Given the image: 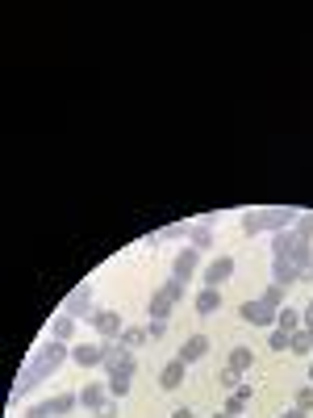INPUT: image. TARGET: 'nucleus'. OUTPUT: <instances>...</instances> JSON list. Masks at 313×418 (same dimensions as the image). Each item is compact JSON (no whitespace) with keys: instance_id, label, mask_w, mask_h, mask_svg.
I'll list each match as a JSON object with an SVG mask.
<instances>
[{"instance_id":"nucleus-5","label":"nucleus","mask_w":313,"mask_h":418,"mask_svg":"<svg viewBox=\"0 0 313 418\" xmlns=\"http://www.w3.org/2000/svg\"><path fill=\"white\" fill-rule=\"evenodd\" d=\"M197 268H201V251H197V247L176 251V260H171V276H176V281H184V285H188V281L197 276Z\"/></svg>"},{"instance_id":"nucleus-6","label":"nucleus","mask_w":313,"mask_h":418,"mask_svg":"<svg viewBox=\"0 0 313 418\" xmlns=\"http://www.w3.org/2000/svg\"><path fill=\"white\" fill-rule=\"evenodd\" d=\"M63 314H71V318H92V285L71 289L67 301H63Z\"/></svg>"},{"instance_id":"nucleus-3","label":"nucleus","mask_w":313,"mask_h":418,"mask_svg":"<svg viewBox=\"0 0 313 418\" xmlns=\"http://www.w3.org/2000/svg\"><path fill=\"white\" fill-rule=\"evenodd\" d=\"M238 318H247L251 327H276L280 310H276V306H268L264 297H255V301H243V306H238Z\"/></svg>"},{"instance_id":"nucleus-36","label":"nucleus","mask_w":313,"mask_h":418,"mask_svg":"<svg viewBox=\"0 0 313 418\" xmlns=\"http://www.w3.org/2000/svg\"><path fill=\"white\" fill-rule=\"evenodd\" d=\"M280 418H310V415H305V410H297V406H293V410H284V415H280Z\"/></svg>"},{"instance_id":"nucleus-38","label":"nucleus","mask_w":313,"mask_h":418,"mask_svg":"<svg viewBox=\"0 0 313 418\" xmlns=\"http://www.w3.org/2000/svg\"><path fill=\"white\" fill-rule=\"evenodd\" d=\"M213 418H230V415H213Z\"/></svg>"},{"instance_id":"nucleus-20","label":"nucleus","mask_w":313,"mask_h":418,"mask_svg":"<svg viewBox=\"0 0 313 418\" xmlns=\"http://www.w3.org/2000/svg\"><path fill=\"white\" fill-rule=\"evenodd\" d=\"M251 364H255V356H251V348H234V352H230V368H234V373H247Z\"/></svg>"},{"instance_id":"nucleus-29","label":"nucleus","mask_w":313,"mask_h":418,"mask_svg":"<svg viewBox=\"0 0 313 418\" xmlns=\"http://www.w3.org/2000/svg\"><path fill=\"white\" fill-rule=\"evenodd\" d=\"M293 230H297V234H301V239H313V214H301V218H297V226H293Z\"/></svg>"},{"instance_id":"nucleus-23","label":"nucleus","mask_w":313,"mask_h":418,"mask_svg":"<svg viewBox=\"0 0 313 418\" xmlns=\"http://www.w3.org/2000/svg\"><path fill=\"white\" fill-rule=\"evenodd\" d=\"M121 343L134 352V348H142L146 343V327H125V335H121Z\"/></svg>"},{"instance_id":"nucleus-8","label":"nucleus","mask_w":313,"mask_h":418,"mask_svg":"<svg viewBox=\"0 0 313 418\" xmlns=\"http://www.w3.org/2000/svg\"><path fill=\"white\" fill-rule=\"evenodd\" d=\"M71 360L79 368H105V343H79L71 348Z\"/></svg>"},{"instance_id":"nucleus-9","label":"nucleus","mask_w":313,"mask_h":418,"mask_svg":"<svg viewBox=\"0 0 313 418\" xmlns=\"http://www.w3.org/2000/svg\"><path fill=\"white\" fill-rule=\"evenodd\" d=\"M105 402H113V394H109V385H105V381H92V385H84V389H79V406H84V410H92V415H96Z\"/></svg>"},{"instance_id":"nucleus-37","label":"nucleus","mask_w":313,"mask_h":418,"mask_svg":"<svg viewBox=\"0 0 313 418\" xmlns=\"http://www.w3.org/2000/svg\"><path fill=\"white\" fill-rule=\"evenodd\" d=\"M310 385H313V364H310Z\"/></svg>"},{"instance_id":"nucleus-10","label":"nucleus","mask_w":313,"mask_h":418,"mask_svg":"<svg viewBox=\"0 0 313 418\" xmlns=\"http://www.w3.org/2000/svg\"><path fill=\"white\" fill-rule=\"evenodd\" d=\"M301 272L293 268V260L289 255H272V285H280V289H293V281H297Z\"/></svg>"},{"instance_id":"nucleus-17","label":"nucleus","mask_w":313,"mask_h":418,"mask_svg":"<svg viewBox=\"0 0 313 418\" xmlns=\"http://www.w3.org/2000/svg\"><path fill=\"white\" fill-rule=\"evenodd\" d=\"M171 306H176V301H171V297L159 289V293H151V301H146V314H151V318H171Z\"/></svg>"},{"instance_id":"nucleus-24","label":"nucleus","mask_w":313,"mask_h":418,"mask_svg":"<svg viewBox=\"0 0 313 418\" xmlns=\"http://www.w3.org/2000/svg\"><path fill=\"white\" fill-rule=\"evenodd\" d=\"M184 289H188V285H184V281H176V276H171V281H167V285H163V293H167V297H171V301H176V306H180V301H184Z\"/></svg>"},{"instance_id":"nucleus-26","label":"nucleus","mask_w":313,"mask_h":418,"mask_svg":"<svg viewBox=\"0 0 313 418\" xmlns=\"http://www.w3.org/2000/svg\"><path fill=\"white\" fill-rule=\"evenodd\" d=\"M268 343H272V352H289L293 335H284V331H272V335H268Z\"/></svg>"},{"instance_id":"nucleus-12","label":"nucleus","mask_w":313,"mask_h":418,"mask_svg":"<svg viewBox=\"0 0 313 418\" xmlns=\"http://www.w3.org/2000/svg\"><path fill=\"white\" fill-rule=\"evenodd\" d=\"M184 373H188V364H180V360H171L163 373H159V389L163 394H171V389H180L184 385Z\"/></svg>"},{"instance_id":"nucleus-7","label":"nucleus","mask_w":313,"mask_h":418,"mask_svg":"<svg viewBox=\"0 0 313 418\" xmlns=\"http://www.w3.org/2000/svg\"><path fill=\"white\" fill-rule=\"evenodd\" d=\"M230 276H234V260H230V255H213V260L205 264V285L217 289V285H226Z\"/></svg>"},{"instance_id":"nucleus-35","label":"nucleus","mask_w":313,"mask_h":418,"mask_svg":"<svg viewBox=\"0 0 313 418\" xmlns=\"http://www.w3.org/2000/svg\"><path fill=\"white\" fill-rule=\"evenodd\" d=\"M171 418H197V415H192L188 406H180V410H171Z\"/></svg>"},{"instance_id":"nucleus-25","label":"nucleus","mask_w":313,"mask_h":418,"mask_svg":"<svg viewBox=\"0 0 313 418\" xmlns=\"http://www.w3.org/2000/svg\"><path fill=\"white\" fill-rule=\"evenodd\" d=\"M222 415H230V418L247 415V398H243V394H234V398H230V402H226V410H222Z\"/></svg>"},{"instance_id":"nucleus-28","label":"nucleus","mask_w":313,"mask_h":418,"mask_svg":"<svg viewBox=\"0 0 313 418\" xmlns=\"http://www.w3.org/2000/svg\"><path fill=\"white\" fill-rule=\"evenodd\" d=\"M264 301L280 310V301H284V289H280V285H268V289H264Z\"/></svg>"},{"instance_id":"nucleus-27","label":"nucleus","mask_w":313,"mask_h":418,"mask_svg":"<svg viewBox=\"0 0 313 418\" xmlns=\"http://www.w3.org/2000/svg\"><path fill=\"white\" fill-rule=\"evenodd\" d=\"M297 410H305V415L313 410V385H301V389H297Z\"/></svg>"},{"instance_id":"nucleus-19","label":"nucleus","mask_w":313,"mask_h":418,"mask_svg":"<svg viewBox=\"0 0 313 418\" xmlns=\"http://www.w3.org/2000/svg\"><path fill=\"white\" fill-rule=\"evenodd\" d=\"M71 335H75V318H71V314H59V318H54V327H50V339L67 343Z\"/></svg>"},{"instance_id":"nucleus-1","label":"nucleus","mask_w":313,"mask_h":418,"mask_svg":"<svg viewBox=\"0 0 313 418\" xmlns=\"http://www.w3.org/2000/svg\"><path fill=\"white\" fill-rule=\"evenodd\" d=\"M63 360H71V348H67V343H59V339H50V343H46V348H38V352H33V360L17 373L13 394H17V398H21V394H29V389H33L42 377H50Z\"/></svg>"},{"instance_id":"nucleus-32","label":"nucleus","mask_w":313,"mask_h":418,"mask_svg":"<svg viewBox=\"0 0 313 418\" xmlns=\"http://www.w3.org/2000/svg\"><path fill=\"white\" fill-rule=\"evenodd\" d=\"M25 418H54V410H50V402H42V406H29Z\"/></svg>"},{"instance_id":"nucleus-2","label":"nucleus","mask_w":313,"mask_h":418,"mask_svg":"<svg viewBox=\"0 0 313 418\" xmlns=\"http://www.w3.org/2000/svg\"><path fill=\"white\" fill-rule=\"evenodd\" d=\"M301 218V209H255L243 218V234L255 239V234H280V230H293Z\"/></svg>"},{"instance_id":"nucleus-18","label":"nucleus","mask_w":313,"mask_h":418,"mask_svg":"<svg viewBox=\"0 0 313 418\" xmlns=\"http://www.w3.org/2000/svg\"><path fill=\"white\" fill-rule=\"evenodd\" d=\"M130 381H134V373H125V368H113L105 385H109V394H113V398H125V394H130Z\"/></svg>"},{"instance_id":"nucleus-39","label":"nucleus","mask_w":313,"mask_h":418,"mask_svg":"<svg viewBox=\"0 0 313 418\" xmlns=\"http://www.w3.org/2000/svg\"><path fill=\"white\" fill-rule=\"evenodd\" d=\"M310 335H313V331H310Z\"/></svg>"},{"instance_id":"nucleus-21","label":"nucleus","mask_w":313,"mask_h":418,"mask_svg":"<svg viewBox=\"0 0 313 418\" xmlns=\"http://www.w3.org/2000/svg\"><path fill=\"white\" fill-rule=\"evenodd\" d=\"M75 406H79L75 394H59V398H50V410H54V415H71Z\"/></svg>"},{"instance_id":"nucleus-33","label":"nucleus","mask_w":313,"mask_h":418,"mask_svg":"<svg viewBox=\"0 0 313 418\" xmlns=\"http://www.w3.org/2000/svg\"><path fill=\"white\" fill-rule=\"evenodd\" d=\"M96 418H117V398H113V402H105V406L96 410Z\"/></svg>"},{"instance_id":"nucleus-30","label":"nucleus","mask_w":313,"mask_h":418,"mask_svg":"<svg viewBox=\"0 0 313 418\" xmlns=\"http://www.w3.org/2000/svg\"><path fill=\"white\" fill-rule=\"evenodd\" d=\"M146 335H151V339H163V335H167V318H151Z\"/></svg>"},{"instance_id":"nucleus-16","label":"nucleus","mask_w":313,"mask_h":418,"mask_svg":"<svg viewBox=\"0 0 313 418\" xmlns=\"http://www.w3.org/2000/svg\"><path fill=\"white\" fill-rule=\"evenodd\" d=\"M276 331H284V335H297V331H305V322H301V310H293V306H280Z\"/></svg>"},{"instance_id":"nucleus-15","label":"nucleus","mask_w":313,"mask_h":418,"mask_svg":"<svg viewBox=\"0 0 313 418\" xmlns=\"http://www.w3.org/2000/svg\"><path fill=\"white\" fill-rule=\"evenodd\" d=\"M188 247L209 251V247H213V222H197V226L188 230Z\"/></svg>"},{"instance_id":"nucleus-22","label":"nucleus","mask_w":313,"mask_h":418,"mask_svg":"<svg viewBox=\"0 0 313 418\" xmlns=\"http://www.w3.org/2000/svg\"><path fill=\"white\" fill-rule=\"evenodd\" d=\"M289 352L310 356V352H313V335H310V331H297V335H293V343H289Z\"/></svg>"},{"instance_id":"nucleus-4","label":"nucleus","mask_w":313,"mask_h":418,"mask_svg":"<svg viewBox=\"0 0 313 418\" xmlns=\"http://www.w3.org/2000/svg\"><path fill=\"white\" fill-rule=\"evenodd\" d=\"M105 339H121L125 335V318L117 314V310H92V318H88Z\"/></svg>"},{"instance_id":"nucleus-11","label":"nucleus","mask_w":313,"mask_h":418,"mask_svg":"<svg viewBox=\"0 0 313 418\" xmlns=\"http://www.w3.org/2000/svg\"><path fill=\"white\" fill-rule=\"evenodd\" d=\"M205 352H209V339L205 335H192V339H184L180 343V364H197V360H205Z\"/></svg>"},{"instance_id":"nucleus-13","label":"nucleus","mask_w":313,"mask_h":418,"mask_svg":"<svg viewBox=\"0 0 313 418\" xmlns=\"http://www.w3.org/2000/svg\"><path fill=\"white\" fill-rule=\"evenodd\" d=\"M289 260H293V268H297V272H310V268H313V243H310V239H301V234H297V243H293Z\"/></svg>"},{"instance_id":"nucleus-31","label":"nucleus","mask_w":313,"mask_h":418,"mask_svg":"<svg viewBox=\"0 0 313 418\" xmlns=\"http://www.w3.org/2000/svg\"><path fill=\"white\" fill-rule=\"evenodd\" d=\"M222 385H226V389H238V385H243V373H234V368H222Z\"/></svg>"},{"instance_id":"nucleus-34","label":"nucleus","mask_w":313,"mask_h":418,"mask_svg":"<svg viewBox=\"0 0 313 418\" xmlns=\"http://www.w3.org/2000/svg\"><path fill=\"white\" fill-rule=\"evenodd\" d=\"M301 322H305V331H313V301L305 306V314H301Z\"/></svg>"},{"instance_id":"nucleus-14","label":"nucleus","mask_w":313,"mask_h":418,"mask_svg":"<svg viewBox=\"0 0 313 418\" xmlns=\"http://www.w3.org/2000/svg\"><path fill=\"white\" fill-rule=\"evenodd\" d=\"M217 310H222V293H217L213 285H205V289L197 293V314L209 318V314H217Z\"/></svg>"}]
</instances>
